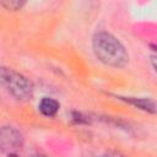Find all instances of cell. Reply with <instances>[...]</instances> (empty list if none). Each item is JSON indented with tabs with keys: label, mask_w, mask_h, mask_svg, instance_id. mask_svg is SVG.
Returning a JSON list of instances; mask_svg holds the SVG:
<instances>
[{
	"label": "cell",
	"mask_w": 157,
	"mask_h": 157,
	"mask_svg": "<svg viewBox=\"0 0 157 157\" xmlns=\"http://www.w3.org/2000/svg\"><path fill=\"white\" fill-rule=\"evenodd\" d=\"M93 52L98 60L104 63L105 65L121 67L128 60L129 55L124 48V45L110 33L99 32L93 37Z\"/></svg>",
	"instance_id": "cell-1"
},
{
	"label": "cell",
	"mask_w": 157,
	"mask_h": 157,
	"mask_svg": "<svg viewBox=\"0 0 157 157\" xmlns=\"http://www.w3.org/2000/svg\"><path fill=\"white\" fill-rule=\"evenodd\" d=\"M0 85H2L15 98L21 101L31 98L33 93L31 81L12 69L0 67Z\"/></svg>",
	"instance_id": "cell-2"
},
{
	"label": "cell",
	"mask_w": 157,
	"mask_h": 157,
	"mask_svg": "<svg viewBox=\"0 0 157 157\" xmlns=\"http://www.w3.org/2000/svg\"><path fill=\"white\" fill-rule=\"evenodd\" d=\"M1 5H4L7 10H18L22 7L23 2H20V1H6V2H2Z\"/></svg>",
	"instance_id": "cell-6"
},
{
	"label": "cell",
	"mask_w": 157,
	"mask_h": 157,
	"mask_svg": "<svg viewBox=\"0 0 157 157\" xmlns=\"http://www.w3.org/2000/svg\"><path fill=\"white\" fill-rule=\"evenodd\" d=\"M32 157H48V156H44V155H39V153H37V155H33Z\"/></svg>",
	"instance_id": "cell-8"
},
{
	"label": "cell",
	"mask_w": 157,
	"mask_h": 157,
	"mask_svg": "<svg viewBox=\"0 0 157 157\" xmlns=\"http://www.w3.org/2000/svg\"><path fill=\"white\" fill-rule=\"evenodd\" d=\"M121 99L134 104L135 107L140 108V109H144V110H147V112H151V113H155L156 110V107H155V102L151 101V99H144V98H131V97H128V98H123Z\"/></svg>",
	"instance_id": "cell-5"
},
{
	"label": "cell",
	"mask_w": 157,
	"mask_h": 157,
	"mask_svg": "<svg viewBox=\"0 0 157 157\" xmlns=\"http://www.w3.org/2000/svg\"><path fill=\"white\" fill-rule=\"evenodd\" d=\"M104 157H125V156H123V155H120L118 152H108Z\"/></svg>",
	"instance_id": "cell-7"
},
{
	"label": "cell",
	"mask_w": 157,
	"mask_h": 157,
	"mask_svg": "<svg viewBox=\"0 0 157 157\" xmlns=\"http://www.w3.org/2000/svg\"><path fill=\"white\" fill-rule=\"evenodd\" d=\"M38 108H39V112H40L44 117L52 118V117H55V114L58 113L60 105H59V103H58L55 99L49 98V97H44V98L40 101Z\"/></svg>",
	"instance_id": "cell-4"
},
{
	"label": "cell",
	"mask_w": 157,
	"mask_h": 157,
	"mask_svg": "<svg viewBox=\"0 0 157 157\" xmlns=\"http://www.w3.org/2000/svg\"><path fill=\"white\" fill-rule=\"evenodd\" d=\"M7 157H18V155H16V153H10Z\"/></svg>",
	"instance_id": "cell-9"
},
{
	"label": "cell",
	"mask_w": 157,
	"mask_h": 157,
	"mask_svg": "<svg viewBox=\"0 0 157 157\" xmlns=\"http://www.w3.org/2000/svg\"><path fill=\"white\" fill-rule=\"evenodd\" d=\"M22 144V136L21 134L11 128V126H4L0 129V150L4 152H10L18 148Z\"/></svg>",
	"instance_id": "cell-3"
}]
</instances>
